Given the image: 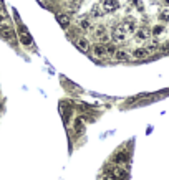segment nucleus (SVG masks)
<instances>
[{
    "mask_svg": "<svg viewBox=\"0 0 169 180\" xmlns=\"http://www.w3.org/2000/svg\"><path fill=\"white\" fill-rule=\"evenodd\" d=\"M73 129H75V134L80 136L83 134V131H85V117H76L75 121H73Z\"/></svg>",
    "mask_w": 169,
    "mask_h": 180,
    "instance_id": "14",
    "label": "nucleus"
},
{
    "mask_svg": "<svg viewBox=\"0 0 169 180\" xmlns=\"http://www.w3.org/2000/svg\"><path fill=\"white\" fill-rule=\"evenodd\" d=\"M103 8L106 13H109V12H116L119 8V2L118 0H103Z\"/></svg>",
    "mask_w": 169,
    "mask_h": 180,
    "instance_id": "12",
    "label": "nucleus"
},
{
    "mask_svg": "<svg viewBox=\"0 0 169 180\" xmlns=\"http://www.w3.org/2000/svg\"><path fill=\"white\" fill-rule=\"evenodd\" d=\"M161 50H162V51H169V40H168V41H164V43H162Z\"/></svg>",
    "mask_w": 169,
    "mask_h": 180,
    "instance_id": "23",
    "label": "nucleus"
},
{
    "mask_svg": "<svg viewBox=\"0 0 169 180\" xmlns=\"http://www.w3.org/2000/svg\"><path fill=\"white\" fill-rule=\"evenodd\" d=\"M149 53H151V51H149L146 46H139V48L133 50V58H136V60H143V58L149 56Z\"/></svg>",
    "mask_w": 169,
    "mask_h": 180,
    "instance_id": "13",
    "label": "nucleus"
},
{
    "mask_svg": "<svg viewBox=\"0 0 169 180\" xmlns=\"http://www.w3.org/2000/svg\"><path fill=\"white\" fill-rule=\"evenodd\" d=\"M100 180H118V179H116V177H113L109 172H106L104 175H101V179H100Z\"/></svg>",
    "mask_w": 169,
    "mask_h": 180,
    "instance_id": "21",
    "label": "nucleus"
},
{
    "mask_svg": "<svg viewBox=\"0 0 169 180\" xmlns=\"http://www.w3.org/2000/svg\"><path fill=\"white\" fill-rule=\"evenodd\" d=\"M149 36H151V30L147 28H136V32H134L136 41H146V40H149Z\"/></svg>",
    "mask_w": 169,
    "mask_h": 180,
    "instance_id": "10",
    "label": "nucleus"
},
{
    "mask_svg": "<svg viewBox=\"0 0 169 180\" xmlns=\"http://www.w3.org/2000/svg\"><path fill=\"white\" fill-rule=\"evenodd\" d=\"M108 172L111 173L113 177H116L118 180H130V172H128V169L123 165H109Z\"/></svg>",
    "mask_w": 169,
    "mask_h": 180,
    "instance_id": "2",
    "label": "nucleus"
},
{
    "mask_svg": "<svg viewBox=\"0 0 169 180\" xmlns=\"http://www.w3.org/2000/svg\"><path fill=\"white\" fill-rule=\"evenodd\" d=\"M2 20H4V18H2V17H0V23H2Z\"/></svg>",
    "mask_w": 169,
    "mask_h": 180,
    "instance_id": "25",
    "label": "nucleus"
},
{
    "mask_svg": "<svg viewBox=\"0 0 169 180\" xmlns=\"http://www.w3.org/2000/svg\"><path fill=\"white\" fill-rule=\"evenodd\" d=\"M133 5L136 8H139V10H143V2L141 0H133Z\"/></svg>",
    "mask_w": 169,
    "mask_h": 180,
    "instance_id": "22",
    "label": "nucleus"
},
{
    "mask_svg": "<svg viewBox=\"0 0 169 180\" xmlns=\"http://www.w3.org/2000/svg\"><path fill=\"white\" fill-rule=\"evenodd\" d=\"M78 28L80 32H91L93 30V23H91V20L88 17H81L78 20Z\"/></svg>",
    "mask_w": 169,
    "mask_h": 180,
    "instance_id": "11",
    "label": "nucleus"
},
{
    "mask_svg": "<svg viewBox=\"0 0 169 180\" xmlns=\"http://www.w3.org/2000/svg\"><path fill=\"white\" fill-rule=\"evenodd\" d=\"M75 45L80 51H83V53H90L91 51V43H90V40L85 38V36H78V38L75 40Z\"/></svg>",
    "mask_w": 169,
    "mask_h": 180,
    "instance_id": "6",
    "label": "nucleus"
},
{
    "mask_svg": "<svg viewBox=\"0 0 169 180\" xmlns=\"http://www.w3.org/2000/svg\"><path fill=\"white\" fill-rule=\"evenodd\" d=\"M159 20H161L162 23H168L169 21V10H162L161 13H159Z\"/></svg>",
    "mask_w": 169,
    "mask_h": 180,
    "instance_id": "19",
    "label": "nucleus"
},
{
    "mask_svg": "<svg viewBox=\"0 0 169 180\" xmlns=\"http://www.w3.org/2000/svg\"><path fill=\"white\" fill-rule=\"evenodd\" d=\"M113 160H115V164H118V165L126 167L128 162H130V154L126 150H118L115 156H113ZM126 169H128V167H126Z\"/></svg>",
    "mask_w": 169,
    "mask_h": 180,
    "instance_id": "5",
    "label": "nucleus"
},
{
    "mask_svg": "<svg viewBox=\"0 0 169 180\" xmlns=\"http://www.w3.org/2000/svg\"><path fill=\"white\" fill-rule=\"evenodd\" d=\"M66 8H68V12H70V13H73V12H76V10L80 8V5L76 4V2H70V4H68V7H66Z\"/></svg>",
    "mask_w": 169,
    "mask_h": 180,
    "instance_id": "20",
    "label": "nucleus"
},
{
    "mask_svg": "<svg viewBox=\"0 0 169 180\" xmlns=\"http://www.w3.org/2000/svg\"><path fill=\"white\" fill-rule=\"evenodd\" d=\"M93 56L96 60H103V58H108V53H106V45L104 43H96L93 45Z\"/></svg>",
    "mask_w": 169,
    "mask_h": 180,
    "instance_id": "7",
    "label": "nucleus"
},
{
    "mask_svg": "<svg viewBox=\"0 0 169 180\" xmlns=\"http://www.w3.org/2000/svg\"><path fill=\"white\" fill-rule=\"evenodd\" d=\"M162 32H164V27H162V25H154L153 30H151V35L159 36V35H162Z\"/></svg>",
    "mask_w": 169,
    "mask_h": 180,
    "instance_id": "18",
    "label": "nucleus"
},
{
    "mask_svg": "<svg viewBox=\"0 0 169 180\" xmlns=\"http://www.w3.org/2000/svg\"><path fill=\"white\" fill-rule=\"evenodd\" d=\"M57 21L63 30H68L70 25H71V18H70L68 13H58L57 15Z\"/></svg>",
    "mask_w": 169,
    "mask_h": 180,
    "instance_id": "9",
    "label": "nucleus"
},
{
    "mask_svg": "<svg viewBox=\"0 0 169 180\" xmlns=\"http://www.w3.org/2000/svg\"><path fill=\"white\" fill-rule=\"evenodd\" d=\"M109 35H111V40H113L115 43H121V41H124V40H126V33L119 28L118 25H116L115 28L109 32Z\"/></svg>",
    "mask_w": 169,
    "mask_h": 180,
    "instance_id": "8",
    "label": "nucleus"
},
{
    "mask_svg": "<svg viewBox=\"0 0 169 180\" xmlns=\"http://www.w3.org/2000/svg\"><path fill=\"white\" fill-rule=\"evenodd\" d=\"M53 2H58V0H53Z\"/></svg>",
    "mask_w": 169,
    "mask_h": 180,
    "instance_id": "26",
    "label": "nucleus"
},
{
    "mask_svg": "<svg viewBox=\"0 0 169 180\" xmlns=\"http://www.w3.org/2000/svg\"><path fill=\"white\" fill-rule=\"evenodd\" d=\"M118 27L126 33V35H128V33H134V32H136V21H134L131 17H128V18H124L123 21H119Z\"/></svg>",
    "mask_w": 169,
    "mask_h": 180,
    "instance_id": "3",
    "label": "nucleus"
},
{
    "mask_svg": "<svg viewBox=\"0 0 169 180\" xmlns=\"http://www.w3.org/2000/svg\"><path fill=\"white\" fill-rule=\"evenodd\" d=\"M15 35H17V32H15V28L12 27V25H8V23H0V38H2V40H5V41L15 45V43H17Z\"/></svg>",
    "mask_w": 169,
    "mask_h": 180,
    "instance_id": "1",
    "label": "nucleus"
},
{
    "mask_svg": "<svg viewBox=\"0 0 169 180\" xmlns=\"http://www.w3.org/2000/svg\"><path fill=\"white\" fill-rule=\"evenodd\" d=\"M164 5H166V7H169V0H164Z\"/></svg>",
    "mask_w": 169,
    "mask_h": 180,
    "instance_id": "24",
    "label": "nucleus"
},
{
    "mask_svg": "<svg viewBox=\"0 0 169 180\" xmlns=\"http://www.w3.org/2000/svg\"><path fill=\"white\" fill-rule=\"evenodd\" d=\"M93 35H95V38L101 43H108L109 38H111V35H109V32L106 30V27H96Z\"/></svg>",
    "mask_w": 169,
    "mask_h": 180,
    "instance_id": "4",
    "label": "nucleus"
},
{
    "mask_svg": "<svg viewBox=\"0 0 169 180\" xmlns=\"http://www.w3.org/2000/svg\"><path fill=\"white\" fill-rule=\"evenodd\" d=\"M113 58H116V61H130L133 58V55H130L124 50H116V53L113 55Z\"/></svg>",
    "mask_w": 169,
    "mask_h": 180,
    "instance_id": "15",
    "label": "nucleus"
},
{
    "mask_svg": "<svg viewBox=\"0 0 169 180\" xmlns=\"http://www.w3.org/2000/svg\"><path fill=\"white\" fill-rule=\"evenodd\" d=\"M116 43L115 41H108L106 43V53H108V56H113V55L116 53Z\"/></svg>",
    "mask_w": 169,
    "mask_h": 180,
    "instance_id": "17",
    "label": "nucleus"
},
{
    "mask_svg": "<svg viewBox=\"0 0 169 180\" xmlns=\"http://www.w3.org/2000/svg\"><path fill=\"white\" fill-rule=\"evenodd\" d=\"M104 8H103V5L101 4H95L93 7H91V17L93 18H101V17H104Z\"/></svg>",
    "mask_w": 169,
    "mask_h": 180,
    "instance_id": "16",
    "label": "nucleus"
}]
</instances>
